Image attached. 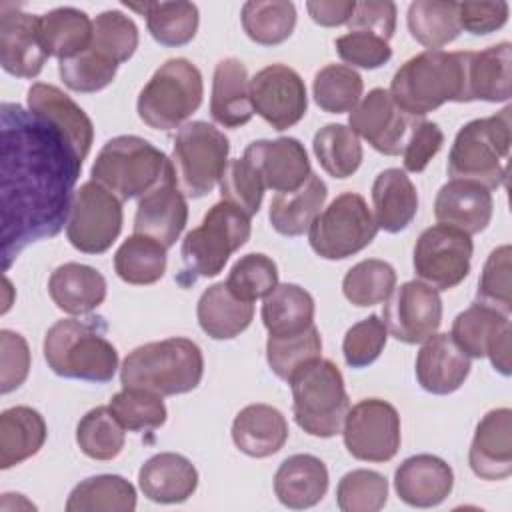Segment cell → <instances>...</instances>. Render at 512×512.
Here are the masks:
<instances>
[{"label": "cell", "mask_w": 512, "mask_h": 512, "mask_svg": "<svg viewBox=\"0 0 512 512\" xmlns=\"http://www.w3.org/2000/svg\"><path fill=\"white\" fill-rule=\"evenodd\" d=\"M2 122V268L32 242L56 236L68 224L82 162L40 116L14 102Z\"/></svg>", "instance_id": "6da1fadb"}, {"label": "cell", "mask_w": 512, "mask_h": 512, "mask_svg": "<svg viewBox=\"0 0 512 512\" xmlns=\"http://www.w3.org/2000/svg\"><path fill=\"white\" fill-rule=\"evenodd\" d=\"M466 60L468 52H420L396 70L388 92L410 118L426 116L446 102H470Z\"/></svg>", "instance_id": "7a4b0ae2"}, {"label": "cell", "mask_w": 512, "mask_h": 512, "mask_svg": "<svg viewBox=\"0 0 512 512\" xmlns=\"http://www.w3.org/2000/svg\"><path fill=\"white\" fill-rule=\"evenodd\" d=\"M48 368L74 380L106 384L118 370V352L106 338L102 318H64L54 322L44 336Z\"/></svg>", "instance_id": "3957f363"}, {"label": "cell", "mask_w": 512, "mask_h": 512, "mask_svg": "<svg viewBox=\"0 0 512 512\" xmlns=\"http://www.w3.org/2000/svg\"><path fill=\"white\" fill-rule=\"evenodd\" d=\"M204 376V356L188 338H166L134 348L120 366L122 388H144L160 396L192 392Z\"/></svg>", "instance_id": "277c9868"}, {"label": "cell", "mask_w": 512, "mask_h": 512, "mask_svg": "<svg viewBox=\"0 0 512 512\" xmlns=\"http://www.w3.org/2000/svg\"><path fill=\"white\" fill-rule=\"evenodd\" d=\"M510 112L506 106L488 118L464 124L448 154V176L452 180L478 182L488 190L504 184L510 156Z\"/></svg>", "instance_id": "5b68a950"}, {"label": "cell", "mask_w": 512, "mask_h": 512, "mask_svg": "<svg viewBox=\"0 0 512 512\" xmlns=\"http://www.w3.org/2000/svg\"><path fill=\"white\" fill-rule=\"evenodd\" d=\"M172 174L170 158L148 140L132 134L110 138L90 168V180L102 184L122 202L142 198Z\"/></svg>", "instance_id": "8992f818"}, {"label": "cell", "mask_w": 512, "mask_h": 512, "mask_svg": "<svg viewBox=\"0 0 512 512\" xmlns=\"http://www.w3.org/2000/svg\"><path fill=\"white\" fill-rule=\"evenodd\" d=\"M288 384L292 388L294 420L306 434L332 438L342 432L350 402L342 372L332 360H312Z\"/></svg>", "instance_id": "52a82bcc"}, {"label": "cell", "mask_w": 512, "mask_h": 512, "mask_svg": "<svg viewBox=\"0 0 512 512\" xmlns=\"http://www.w3.org/2000/svg\"><path fill=\"white\" fill-rule=\"evenodd\" d=\"M204 82L200 70L186 58L166 60L138 94L136 110L152 130H176L200 108Z\"/></svg>", "instance_id": "ba28073f"}, {"label": "cell", "mask_w": 512, "mask_h": 512, "mask_svg": "<svg viewBox=\"0 0 512 512\" xmlns=\"http://www.w3.org/2000/svg\"><path fill=\"white\" fill-rule=\"evenodd\" d=\"M230 142L216 126L194 120L184 124L172 146L174 182L186 198H202L212 192L228 166Z\"/></svg>", "instance_id": "9c48e42d"}, {"label": "cell", "mask_w": 512, "mask_h": 512, "mask_svg": "<svg viewBox=\"0 0 512 512\" xmlns=\"http://www.w3.org/2000/svg\"><path fill=\"white\" fill-rule=\"evenodd\" d=\"M250 216L228 202H216L192 228L180 248L186 272L196 278L218 276L228 258L240 250L250 238Z\"/></svg>", "instance_id": "30bf717a"}, {"label": "cell", "mask_w": 512, "mask_h": 512, "mask_svg": "<svg viewBox=\"0 0 512 512\" xmlns=\"http://www.w3.org/2000/svg\"><path fill=\"white\" fill-rule=\"evenodd\" d=\"M378 234L374 214L356 192L336 196L310 224L308 242L324 260H344L362 252Z\"/></svg>", "instance_id": "8fae6325"}, {"label": "cell", "mask_w": 512, "mask_h": 512, "mask_svg": "<svg viewBox=\"0 0 512 512\" xmlns=\"http://www.w3.org/2000/svg\"><path fill=\"white\" fill-rule=\"evenodd\" d=\"M122 222V200L102 184L88 180L74 192L66 236L78 252L102 254L116 242Z\"/></svg>", "instance_id": "7c38bea8"}, {"label": "cell", "mask_w": 512, "mask_h": 512, "mask_svg": "<svg viewBox=\"0 0 512 512\" xmlns=\"http://www.w3.org/2000/svg\"><path fill=\"white\" fill-rule=\"evenodd\" d=\"M472 250L474 246L466 232L446 224H434L416 240L412 256L414 272L424 284L436 290H452L468 276Z\"/></svg>", "instance_id": "4fadbf2b"}, {"label": "cell", "mask_w": 512, "mask_h": 512, "mask_svg": "<svg viewBox=\"0 0 512 512\" xmlns=\"http://www.w3.org/2000/svg\"><path fill=\"white\" fill-rule=\"evenodd\" d=\"M348 454L362 462H388L400 448L398 410L380 398H366L348 408L342 424Z\"/></svg>", "instance_id": "5bb4252c"}, {"label": "cell", "mask_w": 512, "mask_h": 512, "mask_svg": "<svg viewBox=\"0 0 512 512\" xmlns=\"http://www.w3.org/2000/svg\"><path fill=\"white\" fill-rule=\"evenodd\" d=\"M250 100L254 112L278 132L298 124L308 110L304 80L286 64L258 70L250 80Z\"/></svg>", "instance_id": "9a60e30c"}, {"label": "cell", "mask_w": 512, "mask_h": 512, "mask_svg": "<svg viewBox=\"0 0 512 512\" xmlns=\"http://www.w3.org/2000/svg\"><path fill=\"white\" fill-rule=\"evenodd\" d=\"M386 330L404 344H420L438 332L442 322V298L422 280H410L392 290L384 300Z\"/></svg>", "instance_id": "2e32d148"}, {"label": "cell", "mask_w": 512, "mask_h": 512, "mask_svg": "<svg viewBox=\"0 0 512 512\" xmlns=\"http://www.w3.org/2000/svg\"><path fill=\"white\" fill-rule=\"evenodd\" d=\"M452 340L468 358L488 356L494 370L510 376V320L506 314L474 302L452 322Z\"/></svg>", "instance_id": "e0dca14e"}, {"label": "cell", "mask_w": 512, "mask_h": 512, "mask_svg": "<svg viewBox=\"0 0 512 512\" xmlns=\"http://www.w3.org/2000/svg\"><path fill=\"white\" fill-rule=\"evenodd\" d=\"M348 122L352 132L364 138L374 150L386 156H398L404 150L414 118L396 106L388 90L374 88L350 110Z\"/></svg>", "instance_id": "ac0fdd59"}, {"label": "cell", "mask_w": 512, "mask_h": 512, "mask_svg": "<svg viewBox=\"0 0 512 512\" xmlns=\"http://www.w3.org/2000/svg\"><path fill=\"white\" fill-rule=\"evenodd\" d=\"M48 54L40 38V16L14 4L0 6V64L16 78H36Z\"/></svg>", "instance_id": "d6986e66"}, {"label": "cell", "mask_w": 512, "mask_h": 512, "mask_svg": "<svg viewBox=\"0 0 512 512\" xmlns=\"http://www.w3.org/2000/svg\"><path fill=\"white\" fill-rule=\"evenodd\" d=\"M26 104L32 114L62 134L80 162L86 160L94 142V126L88 114L68 94L54 84L36 82L28 88Z\"/></svg>", "instance_id": "ffe728a7"}, {"label": "cell", "mask_w": 512, "mask_h": 512, "mask_svg": "<svg viewBox=\"0 0 512 512\" xmlns=\"http://www.w3.org/2000/svg\"><path fill=\"white\" fill-rule=\"evenodd\" d=\"M244 158L256 168L264 186L278 194L298 190L312 174L304 144L290 136L256 140L246 146Z\"/></svg>", "instance_id": "44dd1931"}, {"label": "cell", "mask_w": 512, "mask_h": 512, "mask_svg": "<svg viewBox=\"0 0 512 512\" xmlns=\"http://www.w3.org/2000/svg\"><path fill=\"white\" fill-rule=\"evenodd\" d=\"M188 222L186 196L174 182V174L148 190L136 206L134 234H144L170 248Z\"/></svg>", "instance_id": "7402d4cb"}, {"label": "cell", "mask_w": 512, "mask_h": 512, "mask_svg": "<svg viewBox=\"0 0 512 512\" xmlns=\"http://www.w3.org/2000/svg\"><path fill=\"white\" fill-rule=\"evenodd\" d=\"M468 464L472 472L488 482L504 480L512 474V410L494 408L476 426Z\"/></svg>", "instance_id": "603a6c76"}, {"label": "cell", "mask_w": 512, "mask_h": 512, "mask_svg": "<svg viewBox=\"0 0 512 512\" xmlns=\"http://www.w3.org/2000/svg\"><path fill=\"white\" fill-rule=\"evenodd\" d=\"M454 486V472L434 454H416L406 458L394 472L398 498L414 508H432L442 504Z\"/></svg>", "instance_id": "cb8c5ba5"}, {"label": "cell", "mask_w": 512, "mask_h": 512, "mask_svg": "<svg viewBox=\"0 0 512 512\" xmlns=\"http://www.w3.org/2000/svg\"><path fill=\"white\" fill-rule=\"evenodd\" d=\"M494 212V200L488 188L470 180L446 182L434 200L438 224L466 232L468 236L488 228Z\"/></svg>", "instance_id": "d4e9b609"}, {"label": "cell", "mask_w": 512, "mask_h": 512, "mask_svg": "<svg viewBox=\"0 0 512 512\" xmlns=\"http://www.w3.org/2000/svg\"><path fill=\"white\" fill-rule=\"evenodd\" d=\"M470 358L456 346L450 334H432L416 356L418 384L430 394L456 392L470 374Z\"/></svg>", "instance_id": "484cf974"}, {"label": "cell", "mask_w": 512, "mask_h": 512, "mask_svg": "<svg viewBox=\"0 0 512 512\" xmlns=\"http://www.w3.org/2000/svg\"><path fill=\"white\" fill-rule=\"evenodd\" d=\"M138 486L152 502L180 504L196 492L198 470L182 454L160 452L142 464Z\"/></svg>", "instance_id": "4316f807"}, {"label": "cell", "mask_w": 512, "mask_h": 512, "mask_svg": "<svg viewBox=\"0 0 512 512\" xmlns=\"http://www.w3.org/2000/svg\"><path fill=\"white\" fill-rule=\"evenodd\" d=\"M288 440L284 414L270 404H248L232 422V442L250 458H268Z\"/></svg>", "instance_id": "83f0119b"}, {"label": "cell", "mask_w": 512, "mask_h": 512, "mask_svg": "<svg viewBox=\"0 0 512 512\" xmlns=\"http://www.w3.org/2000/svg\"><path fill=\"white\" fill-rule=\"evenodd\" d=\"M328 490V468L312 454L288 456L274 474V494L282 506L304 510L316 506Z\"/></svg>", "instance_id": "f1b7e54d"}, {"label": "cell", "mask_w": 512, "mask_h": 512, "mask_svg": "<svg viewBox=\"0 0 512 512\" xmlns=\"http://www.w3.org/2000/svg\"><path fill=\"white\" fill-rule=\"evenodd\" d=\"M210 114L224 128H240L254 116L250 100V78L238 58H224L212 76Z\"/></svg>", "instance_id": "f546056e"}, {"label": "cell", "mask_w": 512, "mask_h": 512, "mask_svg": "<svg viewBox=\"0 0 512 512\" xmlns=\"http://www.w3.org/2000/svg\"><path fill=\"white\" fill-rule=\"evenodd\" d=\"M48 294L70 316L90 314L106 298V278L92 266L66 262L50 274Z\"/></svg>", "instance_id": "4dcf8cb0"}, {"label": "cell", "mask_w": 512, "mask_h": 512, "mask_svg": "<svg viewBox=\"0 0 512 512\" xmlns=\"http://www.w3.org/2000/svg\"><path fill=\"white\" fill-rule=\"evenodd\" d=\"M372 204L378 230L396 234L414 220L418 212V192L404 170L386 168L372 184Z\"/></svg>", "instance_id": "1f68e13d"}, {"label": "cell", "mask_w": 512, "mask_h": 512, "mask_svg": "<svg viewBox=\"0 0 512 512\" xmlns=\"http://www.w3.org/2000/svg\"><path fill=\"white\" fill-rule=\"evenodd\" d=\"M196 316L204 334L214 340H232L250 326L254 304L238 298L226 282H216L202 292Z\"/></svg>", "instance_id": "d6a6232c"}, {"label": "cell", "mask_w": 512, "mask_h": 512, "mask_svg": "<svg viewBox=\"0 0 512 512\" xmlns=\"http://www.w3.org/2000/svg\"><path fill=\"white\" fill-rule=\"evenodd\" d=\"M466 82L470 102H508L512 82L510 42H500L480 52H468Z\"/></svg>", "instance_id": "836d02e7"}, {"label": "cell", "mask_w": 512, "mask_h": 512, "mask_svg": "<svg viewBox=\"0 0 512 512\" xmlns=\"http://www.w3.org/2000/svg\"><path fill=\"white\" fill-rule=\"evenodd\" d=\"M48 436L42 414L30 406H12L0 414V468L8 470L40 452Z\"/></svg>", "instance_id": "e575fe53"}, {"label": "cell", "mask_w": 512, "mask_h": 512, "mask_svg": "<svg viewBox=\"0 0 512 512\" xmlns=\"http://www.w3.org/2000/svg\"><path fill=\"white\" fill-rule=\"evenodd\" d=\"M326 196L328 188L324 180L316 174H310V178L298 190L276 194L268 210L272 228L288 238L302 236L320 214Z\"/></svg>", "instance_id": "d590c367"}, {"label": "cell", "mask_w": 512, "mask_h": 512, "mask_svg": "<svg viewBox=\"0 0 512 512\" xmlns=\"http://www.w3.org/2000/svg\"><path fill=\"white\" fill-rule=\"evenodd\" d=\"M40 38L48 56L72 58L90 48L92 20L86 12L60 6L40 16Z\"/></svg>", "instance_id": "8d00e7d4"}, {"label": "cell", "mask_w": 512, "mask_h": 512, "mask_svg": "<svg viewBox=\"0 0 512 512\" xmlns=\"http://www.w3.org/2000/svg\"><path fill=\"white\" fill-rule=\"evenodd\" d=\"M262 322L268 336L304 332L314 324V298L298 284H278L264 298Z\"/></svg>", "instance_id": "74e56055"}, {"label": "cell", "mask_w": 512, "mask_h": 512, "mask_svg": "<svg viewBox=\"0 0 512 512\" xmlns=\"http://www.w3.org/2000/svg\"><path fill=\"white\" fill-rule=\"evenodd\" d=\"M128 8L146 16V26L150 36L168 48H178L188 44L200 24V14L192 2H144L128 4Z\"/></svg>", "instance_id": "f35d334b"}, {"label": "cell", "mask_w": 512, "mask_h": 512, "mask_svg": "<svg viewBox=\"0 0 512 512\" xmlns=\"http://www.w3.org/2000/svg\"><path fill=\"white\" fill-rule=\"evenodd\" d=\"M134 486L118 474H98L76 484L66 500V512H132Z\"/></svg>", "instance_id": "ab89813d"}, {"label": "cell", "mask_w": 512, "mask_h": 512, "mask_svg": "<svg viewBox=\"0 0 512 512\" xmlns=\"http://www.w3.org/2000/svg\"><path fill=\"white\" fill-rule=\"evenodd\" d=\"M166 250L168 248L150 236L132 234L118 246L114 254V270L126 284H154L166 272Z\"/></svg>", "instance_id": "60d3db41"}, {"label": "cell", "mask_w": 512, "mask_h": 512, "mask_svg": "<svg viewBox=\"0 0 512 512\" xmlns=\"http://www.w3.org/2000/svg\"><path fill=\"white\" fill-rule=\"evenodd\" d=\"M406 24L418 44L428 50H440L460 34L458 2L416 0L408 6Z\"/></svg>", "instance_id": "b9f144b4"}, {"label": "cell", "mask_w": 512, "mask_h": 512, "mask_svg": "<svg viewBox=\"0 0 512 512\" xmlns=\"http://www.w3.org/2000/svg\"><path fill=\"white\" fill-rule=\"evenodd\" d=\"M246 36L262 46L286 42L296 26V6L288 0H250L240 12Z\"/></svg>", "instance_id": "7bdbcfd3"}, {"label": "cell", "mask_w": 512, "mask_h": 512, "mask_svg": "<svg viewBox=\"0 0 512 512\" xmlns=\"http://www.w3.org/2000/svg\"><path fill=\"white\" fill-rule=\"evenodd\" d=\"M312 150L326 174L348 178L362 164V144L352 128L344 124H326L314 134Z\"/></svg>", "instance_id": "ee69618b"}, {"label": "cell", "mask_w": 512, "mask_h": 512, "mask_svg": "<svg viewBox=\"0 0 512 512\" xmlns=\"http://www.w3.org/2000/svg\"><path fill=\"white\" fill-rule=\"evenodd\" d=\"M76 442L88 458L112 460L124 448V426L118 422L110 406H96L80 418L76 426Z\"/></svg>", "instance_id": "f6af8a7d"}, {"label": "cell", "mask_w": 512, "mask_h": 512, "mask_svg": "<svg viewBox=\"0 0 512 512\" xmlns=\"http://www.w3.org/2000/svg\"><path fill=\"white\" fill-rule=\"evenodd\" d=\"M316 358H322V338L314 324L304 332L268 336L266 340L268 366L284 382H288L300 368Z\"/></svg>", "instance_id": "bcb514c9"}, {"label": "cell", "mask_w": 512, "mask_h": 512, "mask_svg": "<svg viewBox=\"0 0 512 512\" xmlns=\"http://www.w3.org/2000/svg\"><path fill=\"white\" fill-rule=\"evenodd\" d=\"M394 288L396 270L392 264L378 258H368L354 264L342 280V292L346 300L360 308L384 302Z\"/></svg>", "instance_id": "7dc6e473"}, {"label": "cell", "mask_w": 512, "mask_h": 512, "mask_svg": "<svg viewBox=\"0 0 512 512\" xmlns=\"http://www.w3.org/2000/svg\"><path fill=\"white\" fill-rule=\"evenodd\" d=\"M362 76L344 64H328L320 68L312 82L314 102L330 114L350 112L362 96Z\"/></svg>", "instance_id": "c3c4849f"}, {"label": "cell", "mask_w": 512, "mask_h": 512, "mask_svg": "<svg viewBox=\"0 0 512 512\" xmlns=\"http://www.w3.org/2000/svg\"><path fill=\"white\" fill-rule=\"evenodd\" d=\"M138 48V28L132 18L120 10H106L92 20L90 50L102 58L122 64L134 56Z\"/></svg>", "instance_id": "681fc988"}, {"label": "cell", "mask_w": 512, "mask_h": 512, "mask_svg": "<svg viewBox=\"0 0 512 512\" xmlns=\"http://www.w3.org/2000/svg\"><path fill=\"white\" fill-rule=\"evenodd\" d=\"M110 410L130 432H150L166 422V406L160 394L144 388H122L110 398Z\"/></svg>", "instance_id": "f907efd6"}, {"label": "cell", "mask_w": 512, "mask_h": 512, "mask_svg": "<svg viewBox=\"0 0 512 512\" xmlns=\"http://www.w3.org/2000/svg\"><path fill=\"white\" fill-rule=\"evenodd\" d=\"M388 500V480L376 470L358 468L344 474L336 488L342 512H378Z\"/></svg>", "instance_id": "816d5d0a"}, {"label": "cell", "mask_w": 512, "mask_h": 512, "mask_svg": "<svg viewBox=\"0 0 512 512\" xmlns=\"http://www.w3.org/2000/svg\"><path fill=\"white\" fill-rule=\"evenodd\" d=\"M226 286L246 302L266 298L278 286V266L270 256L250 252L234 262Z\"/></svg>", "instance_id": "f5cc1de1"}, {"label": "cell", "mask_w": 512, "mask_h": 512, "mask_svg": "<svg viewBox=\"0 0 512 512\" xmlns=\"http://www.w3.org/2000/svg\"><path fill=\"white\" fill-rule=\"evenodd\" d=\"M512 248L510 244H502L490 252L484 262L482 276L478 280L476 302L490 306L506 316L512 312V264H510Z\"/></svg>", "instance_id": "db71d44e"}, {"label": "cell", "mask_w": 512, "mask_h": 512, "mask_svg": "<svg viewBox=\"0 0 512 512\" xmlns=\"http://www.w3.org/2000/svg\"><path fill=\"white\" fill-rule=\"evenodd\" d=\"M264 190L266 186L260 174L244 156L228 162L220 178V196L224 202L236 206L246 216H254L260 210Z\"/></svg>", "instance_id": "11a10c76"}, {"label": "cell", "mask_w": 512, "mask_h": 512, "mask_svg": "<svg viewBox=\"0 0 512 512\" xmlns=\"http://www.w3.org/2000/svg\"><path fill=\"white\" fill-rule=\"evenodd\" d=\"M118 64L102 58L94 50H84L72 58L58 62V74L62 82L82 94H94L98 90H104L112 84L116 78Z\"/></svg>", "instance_id": "9f6ffc18"}, {"label": "cell", "mask_w": 512, "mask_h": 512, "mask_svg": "<svg viewBox=\"0 0 512 512\" xmlns=\"http://www.w3.org/2000/svg\"><path fill=\"white\" fill-rule=\"evenodd\" d=\"M388 340V330L384 320L376 314L356 322L348 328L342 340V354L350 368H366L378 360Z\"/></svg>", "instance_id": "6f0895ef"}, {"label": "cell", "mask_w": 512, "mask_h": 512, "mask_svg": "<svg viewBox=\"0 0 512 512\" xmlns=\"http://www.w3.org/2000/svg\"><path fill=\"white\" fill-rule=\"evenodd\" d=\"M334 48L350 68L376 70L392 58V48L384 38L360 30H350L348 34L338 36Z\"/></svg>", "instance_id": "680465c9"}, {"label": "cell", "mask_w": 512, "mask_h": 512, "mask_svg": "<svg viewBox=\"0 0 512 512\" xmlns=\"http://www.w3.org/2000/svg\"><path fill=\"white\" fill-rule=\"evenodd\" d=\"M0 392L8 394L20 388L30 372V348L22 334L0 330Z\"/></svg>", "instance_id": "91938a15"}, {"label": "cell", "mask_w": 512, "mask_h": 512, "mask_svg": "<svg viewBox=\"0 0 512 512\" xmlns=\"http://www.w3.org/2000/svg\"><path fill=\"white\" fill-rule=\"evenodd\" d=\"M442 144H444V132L436 122L414 118L402 150L404 170L422 172L430 164V160L440 152Z\"/></svg>", "instance_id": "94428289"}, {"label": "cell", "mask_w": 512, "mask_h": 512, "mask_svg": "<svg viewBox=\"0 0 512 512\" xmlns=\"http://www.w3.org/2000/svg\"><path fill=\"white\" fill-rule=\"evenodd\" d=\"M348 28L376 34L388 42L396 30V4L390 0L356 2L354 14L348 22Z\"/></svg>", "instance_id": "6125c7cd"}, {"label": "cell", "mask_w": 512, "mask_h": 512, "mask_svg": "<svg viewBox=\"0 0 512 512\" xmlns=\"http://www.w3.org/2000/svg\"><path fill=\"white\" fill-rule=\"evenodd\" d=\"M508 2H460L458 4V22L460 30H466L474 36L490 34L502 28L508 20Z\"/></svg>", "instance_id": "be15d7a7"}, {"label": "cell", "mask_w": 512, "mask_h": 512, "mask_svg": "<svg viewBox=\"0 0 512 512\" xmlns=\"http://www.w3.org/2000/svg\"><path fill=\"white\" fill-rule=\"evenodd\" d=\"M354 0H310L306 2V10L310 18L326 28L348 24L354 14Z\"/></svg>", "instance_id": "e7e4bbea"}]
</instances>
